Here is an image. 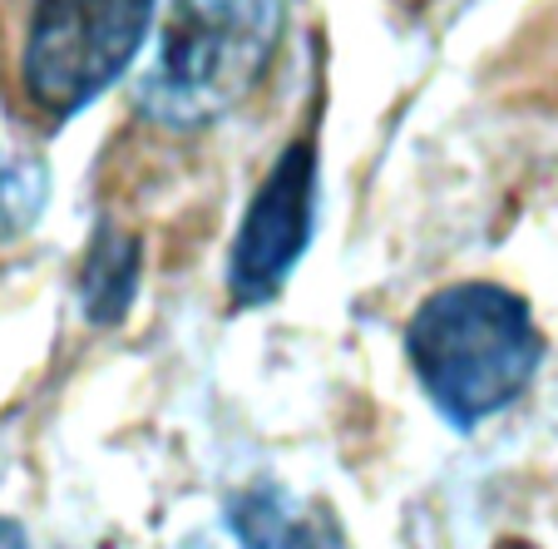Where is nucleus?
Here are the masks:
<instances>
[{"mask_svg":"<svg viewBox=\"0 0 558 549\" xmlns=\"http://www.w3.org/2000/svg\"><path fill=\"white\" fill-rule=\"evenodd\" d=\"M0 549H31V539H25V529L15 520H0Z\"/></svg>","mask_w":558,"mask_h":549,"instance_id":"obj_8","label":"nucleus"},{"mask_svg":"<svg viewBox=\"0 0 558 549\" xmlns=\"http://www.w3.org/2000/svg\"><path fill=\"white\" fill-rule=\"evenodd\" d=\"M50 203V169L40 154L0 144V248L25 238Z\"/></svg>","mask_w":558,"mask_h":549,"instance_id":"obj_7","label":"nucleus"},{"mask_svg":"<svg viewBox=\"0 0 558 549\" xmlns=\"http://www.w3.org/2000/svg\"><path fill=\"white\" fill-rule=\"evenodd\" d=\"M158 0H35L21 40V95L40 119L85 115L134 70Z\"/></svg>","mask_w":558,"mask_h":549,"instance_id":"obj_3","label":"nucleus"},{"mask_svg":"<svg viewBox=\"0 0 558 549\" xmlns=\"http://www.w3.org/2000/svg\"><path fill=\"white\" fill-rule=\"evenodd\" d=\"M401 347L421 391L454 431H474L514 406L544 367V332L529 302L489 277L435 287L411 312Z\"/></svg>","mask_w":558,"mask_h":549,"instance_id":"obj_1","label":"nucleus"},{"mask_svg":"<svg viewBox=\"0 0 558 549\" xmlns=\"http://www.w3.org/2000/svg\"><path fill=\"white\" fill-rule=\"evenodd\" d=\"M287 31V0H163L154 64L138 74L134 109L169 134L243 109L267 80Z\"/></svg>","mask_w":558,"mask_h":549,"instance_id":"obj_2","label":"nucleus"},{"mask_svg":"<svg viewBox=\"0 0 558 549\" xmlns=\"http://www.w3.org/2000/svg\"><path fill=\"white\" fill-rule=\"evenodd\" d=\"M509 549H519V545H509Z\"/></svg>","mask_w":558,"mask_h":549,"instance_id":"obj_9","label":"nucleus"},{"mask_svg":"<svg viewBox=\"0 0 558 549\" xmlns=\"http://www.w3.org/2000/svg\"><path fill=\"white\" fill-rule=\"evenodd\" d=\"M144 277V243L134 228H119L114 218H99L89 232L85 263H80V312L89 327H119L138 297Z\"/></svg>","mask_w":558,"mask_h":549,"instance_id":"obj_6","label":"nucleus"},{"mask_svg":"<svg viewBox=\"0 0 558 549\" xmlns=\"http://www.w3.org/2000/svg\"><path fill=\"white\" fill-rule=\"evenodd\" d=\"M316 203H322V159L312 139H292L263 174L228 248L222 287L232 312L272 307L287 293L296 263L316 238Z\"/></svg>","mask_w":558,"mask_h":549,"instance_id":"obj_4","label":"nucleus"},{"mask_svg":"<svg viewBox=\"0 0 558 549\" xmlns=\"http://www.w3.org/2000/svg\"><path fill=\"white\" fill-rule=\"evenodd\" d=\"M228 529L243 549H347L327 505H302L282 486H253L228 500Z\"/></svg>","mask_w":558,"mask_h":549,"instance_id":"obj_5","label":"nucleus"}]
</instances>
